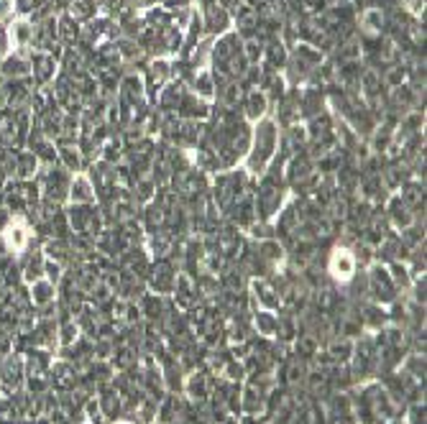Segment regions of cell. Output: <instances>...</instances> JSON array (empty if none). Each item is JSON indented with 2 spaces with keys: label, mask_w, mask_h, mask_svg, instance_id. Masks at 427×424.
Returning a JSON list of instances; mask_svg holds the SVG:
<instances>
[{
  "label": "cell",
  "mask_w": 427,
  "mask_h": 424,
  "mask_svg": "<svg viewBox=\"0 0 427 424\" xmlns=\"http://www.w3.org/2000/svg\"><path fill=\"white\" fill-rule=\"evenodd\" d=\"M330 271L340 279H348L353 274V255L348 251H335L330 258Z\"/></svg>",
  "instance_id": "6da1fadb"
}]
</instances>
